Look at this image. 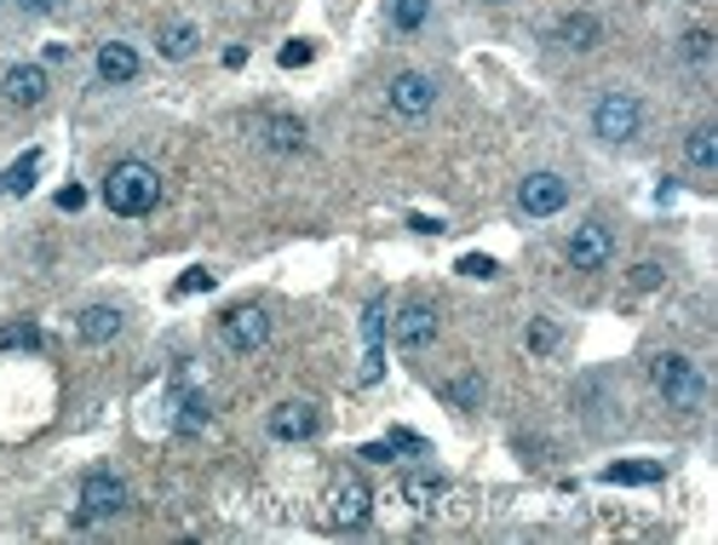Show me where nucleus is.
I'll use <instances>...</instances> for the list:
<instances>
[{"label": "nucleus", "mask_w": 718, "mask_h": 545, "mask_svg": "<svg viewBox=\"0 0 718 545\" xmlns=\"http://www.w3.org/2000/svg\"><path fill=\"white\" fill-rule=\"evenodd\" d=\"M47 92H52V81H47L41 63H12V70H0V98H7L12 110H41Z\"/></svg>", "instance_id": "obj_10"}, {"label": "nucleus", "mask_w": 718, "mask_h": 545, "mask_svg": "<svg viewBox=\"0 0 718 545\" xmlns=\"http://www.w3.org/2000/svg\"><path fill=\"white\" fill-rule=\"evenodd\" d=\"M569 264L575 270H587V276H592V270H604L609 259H615V230L609 224H598V219H587V224H580L575 235H569Z\"/></svg>", "instance_id": "obj_11"}, {"label": "nucleus", "mask_w": 718, "mask_h": 545, "mask_svg": "<svg viewBox=\"0 0 718 545\" xmlns=\"http://www.w3.org/2000/svg\"><path fill=\"white\" fill-rule=\"evenodd\" d=\"M265 425L277 442H311L322 431V414H317V402H277Z\"/></svg>", "instance_id": "obj_12"}, {"label": "nucleus", "mask_w": 718, "mask_h": 545, "mask_svg": "<svg viewBox=\"0 0 718 545\" xmlns=\"http://www.w3.org/2000/svg\"><path fill=\"white\" fill-rule=\"evenodd\" d=\"M208 420H213V402H208V396H196V391L179 396V431H185V436H196Z\"/></svg>", "instance_id": "obj_20"}, {"label": "nucleus", "mask_w": 718, "mask_h": 545, "mask_svg": "<svg viewBox=\"0 0 718 545\" xmlns=\"http://www.w3.org/2000/svg\"><path fill=\"white\" fill-rule=\"evenodd\" d=\"M592 132H598L604 144H632L638 132H644V98L627 92V87L604 92L598 104H592Z\"/></svg>", "instance_id": "obj_3"}, {"label": "nucleus", "mask_w": 718, "mask_h": 545, "mask_svg": "<svg viewBox=\"0 0 718 545\" xmlns=\"http://www.w3.org/2000/svg\"><path fill=\"white\" fill-rule=\"evenodd\" d=\"M18 7H23V12H36V18H47V12H58V7H63V0H18Z\"/></svg>", "instance_id": "obj_32"}, {"label": "nucleus", "mask_w": 718, "mask_h": 545, "mask_svg": "<svg viewBox=\"0 0 718 545\" xmlns=\"http://www.w3.org/2000/svg\"><path fill=\"white\" fill-rule=\"evenodd\" d=\"M495 270H500V264H495L489 253H466V259H460V276H471V282H489Z\"/></svg>", "instance_id": "obj_28"}, {"label": "nucleus", "mask_w": 718, "mask_h": 545, "mask_svg": "<svg viewBox=\"0 0 718 545\" xmlns=\"http://www.w3.org/2000/svg\"><path fill=\"white\" fill-rule=\"evenodd\" d=\"M196 47H201V29H196V23H185V18L161 23V36H156V52H161L167 63H185V58H196Z\"/></svg>", "instance_id": "obj_15"}, {"label": "nucleus", "mask_w": 718, "mask_h": 545, "mask_svg": "<svg viewBox=\"0 0 718 545\" xmlns=\"http://www.w3.org/2000/svg\"><path fill=\"white\" fill-rule=\"evenodd\" d=\"M265 132H270V144H277V150H305V127L293 115H270Z\"/></svg>", "instance_id": "obj_22"}, {"label": "nucleus", "mask_w": 718, "mask_h": 545, "mask_svg": "<svg viewBox=\"0 0 718 545\" xmlns=\"http://www.w3.org/2000/svg\"><path fill=\"white\" fill-rule=\"evenodd\" d=\"M426 18H431V0H391V29H402V36H415Z\"/></svg>", "instance_id": "obj_21"}, {"label": "nucleus", "mask_w": 718, "mask_h": 545, "mask_svg": "<svg viewBox=\"0 0 718 545\" xmlns=\"http://www.w3.org/2000/svg\"><path fill=\"white\" fill-rule=\"evenodd\" d=\"M529 351H535V356H546V351H558V327L546 322V316H535V322H529Z\"/></svg>", "instance_id": "obj_27"}, {"label": "nucleus", "mask_w": 718, "mask_h": 545, "mask_svg": "<svg viewBox=\"0 0 718 545\" xmlns=\"http://www.w3.org/2000/svg\"><path fill=\"white\" fill-rule=\"evenodd\" d=\"M437 333H442V316H437V304H426V299H408L397 311V322H391L397 351H431Z\"/></svg>", "instance_id": "obj_6"}, {"label": "nucleus", "mask_w": 718, "mask_h": 545, "mask_svg": "<svg viewBox=\"0 0 718 545\" xmlns=\"http://www.w3.org/2000/svg\"><path fill=\"white\" fill-rule=\"evenodd\" d=\"M569 208V179L564 173H529L518 184V213L523 219H552Z\"/></svg>", "instance_id": "obj_7"}, {"label": "nucleus", "mask_w": 718, "mask_h": 545, "mask_svg": "<svg viewBox=\"0 0 718 545\" xmlns=\"http://www.w3.org/2000/svg\"><path fill=\"white\" fill-rule=\"evenodd\" d=\"M449 396H455V402H466V407H471V402H477V396H483V385H477V380H471V373H466V380H455V385H449Z\"/></svg>", "instance_id": "obj_31"}, {"label": "nucleus", "mask_w": 718, "mask_h": 545, "mask_svg": "<svg viewBox=\"0 0 718 545\" xmlns=\"http://www.w3.org/2000/svg\"><path fill=\"white\" fill-rule=\"evenodd\" d=\"M121 311L116 304H87V311L76 316V333L87 339V345H110V339H121Z\"/></svg>", "instance_id": "obj_14"}, {"label": "nucleus", "mask_w": 718, "mask_h": 545, "mask_svg": "<svg viewBox=\"0 0 718 545\" xmlns=\"http://www.w3.org/2000/svg\"><path fill=\"white\" fill-rule=\"evenodd\" d=\"M311 58H317V47H311V41H288V47H282V70H305Z\"/></svg>", "instance_id": "obj_29"}, {"label": "nucleus", "mask_w": 718, "mask_h": 545, "mask_svg": "<svg viewBox=\"0 0 718 545\" xmlns=\"http://www.w3.org/2000/svg\"><path fill=\"white\" fill-rule=\"evenodd\" d=\"M661 276H667L661 264H638V270H632V287H638V293H656V287H661Z\"/></svg>", "instance_id": "obj_30"}, {"label": "nucleus", "mask_w": 718, "mask_h": 545, "mask_svg": "<svg viewBox=\"0 0 718 545\" xmlns=\"http://www.w3.org/2000/svg\"><path fill=\"white\" fill-rule=\"evenodd\" d=\"M156 201H161V173L144 161H121L110 166V179H104V208L116 219H144L156 213Z\"/></svg>", "instance_id": "obj_1"}, {"label": "nucleus", "mask_w": 718, "mask_h": 545, "mask_svg": "<svg viewBox=\"0 0 718 545\" xmlns=\"http://www.w3.org/2000/svg\"><path fill=\"white\" fill-rule=\"evenodd\" d=\"M442 494H449V476H442V471H408L402 476V499L415 511H431Z\"/></svg>", "instance_id": "obj_16"}, {"label": "nucleus", "mask_w": 718, "mask_h": 545, "mask_svg": "<svg viewBox=\"0 0 718 545\" xmlns=\"http://www.w3.org/2000/svg\"><path fill=\"white\" fill-rule=\"evenodd\" d=\"M386 104H391L397 115H408V121H420V115L437 110V81H431L426 70H402V75L386 87Z\"/></svg>", "instance_id": "obj_9"}, {"label": "nucleus", "mask_w": 718, "mask_h": 545, "mask_svg": "<svg viewBox=\"0 0 718 545\" xmlns=\"http://www.w3.org/2000/svg\"><path fill=\"white\" fill-rule=\"evenodd\" d=\"M408 230H420V235H442V224H437V219H420V213L408 219Z\"/></svg>", "instance_id": "obj_34"}, {"label": "nucleus", "mask_w": 718, "mask_h": 545, "mask_svg": "<svg viewBox=\"0 0 718 545\" xmlns=\"http://www.w3.org/2000/svg\"><path fill=\"white\" fill-rule=\"evenodd\" d=\"M489 7H500V0H489Z\"/></svg>", "instance_id": "obj_35"}, {"label": "nucleus", "mask_w": 718, "mask_h": 545, "mask_svg": "<svg viewBox=\"0 0 718 545\" xmlns=\"http://www.w3.org/2000/svg\"><path fill=\"white\" fill-rule=\"evenodd\" d=\"M81 201H87V190L76 184V190H63V195H58V208H63V213H76V208H81Z\"/></svg>", "instance_id": "obj_33"}, {"label": "nucleus", "mask_w": 718, "mask_h": 545, "mask_svg": "<svg viewBox=\"0 0 718 545\" xmlns=\"http://www.w3.org/2000/svg\"><path fill=\"white\" fill-rule=\"evenodd\" d=\"M36 179H41V150H29V155H18L7 173H0V190H7V195H29V190H36Z\"/></svg>", "instance_id": "obj_19"}, {"label": "nucleus", "mask_w": 718, "mask_h": 545, "mask_svg": "<svg viewBox=\"0 0 718 545\" xmlns=\"http://www.w3.org/2000/svg\"><path fill=\"white\" fill-rule=\"evenodd\" d=\"M219 339L236 351V356H253L265 339H270V316L265 304H230V311L219 316Z\"/></svg>", "instance_id": "obj_4"}, {"label": "nucleus", "mask_w": 718, "mask_h": 545, "mask_svg": "<svg viewBox=\"0 0 718 545\" xmlns=\"http://www.w3.org/2000/svg\"><path fill=\"white\" fill-rule=\"evenodd\" d=\"M684 63H690V70H707L712 63V36L707 29H690V36H684Z\"/></svg>", "instance_id": "obj_24"}, {"label": "nucleus", "mask_w": 718, "mask_h": 545, "mask_svg": "<svg viewBox=\"0 0 718 545\" xmlns=\"http://www.w3.org/2000/svg\"><path fill=\"white\" fill-rule=\"evenodd\" d=\"M213 282H219L213 270H208V264H196V270H185V276H179V287H173V293H179V299H190V293H208Z\"/></svg>", "instance_id": "obj_26"}, {"label": "nucleus", "mask_w": 718, "mask_h": 545, "mask_svg": "<svg viewBox=\"0 0 718 545\" xmlns=\"http://www.w3.org/2000/svg\"><path fill=\"white\" fill-rule=\"evenodd\" d=\"M373 517V494L362 476H339V483L328 488V523L333 528H362Z\"/></svg>", "instance_id": "obj_8"}, {"label": "nucleus", "mask_w": 718, "mask_h": 545, "mask_svg": "<svg viewBox=\"0 0 718 545\" xmlns=\"http://www.w3.org/2000/svg\"><path fill=\"white\" fill-rule=\"evenodd\" d=\"M604 483H661V465H609Z\"/></svg>", "instance_id": "obj_25"}, {"label": "nucleus", "mask_w": 718, "mask_h": 545, "mask_svg": "<svg viewBox=\"0 0 718 545\" xmlns=\"http://www.w3.org/2000/svg\"><path fill=\"white\" fill-rule=\"evenodd\" d=\"M127 511V483L116 471H87L81 476V523H104Z\"/></svg>", "instance_id": "obj_5"}, {"label": "nucleus", "mask_w": 718, "mask_h": 545, "mask_svg": "<svg viewBox=\"0 0 718 545\" xmlns=\"http://www.w3.org/2000/svg\"><path fill=\"white\" fill-rule=\"evenodd\" d=\"M649 380H656V391H661V402L672 407V414H696V407L707 402L701 367L690 356H678V351H661L656 362H649Z\"/></svg>", "instance_id": "obj_2"}, {"label": "nucleus", "mask_w": 718, "mask_h": 545, "mask_svg": "<svg viewBox=\"0 0 718 545\" xmlns=\"http://www.w3.org/2000/svg\"><path fill=\"white\" fill-rule=\"evenodd\" d=\"M0 351H41V327H36V322L0 327Z\"/></svg>", "instance_id": "obj_23"}, {"label": "nucleus", "mask_w": 718, "mask_h": 545, "mask_svg": "<svg viewBox=\"0 0 718 545\" xmlns=\"http://www.w3.org/2000/svg\"><path fill=\"white\" fill-rule=\"evenodd\" d=\"M684 161H690L701 179H712L718 173V127H696L690 139H684Z\"/></svg>", "instance_id": "obj_18"}, {"label": "nucleus", "mask_w": 718, "mask_h": 545, "mask_svg": "<svg viewBox=\"0 0 718 545\" xmlns=\"http://www.w3.org/2000/svg\"><path fill=\"white\" fill-rule=\"evenodd\" d=\"M139 47H127V41H104L98 47V81L104 87H127V81H139Z\"/></svg>", "instance_id": "obj_13"}, {"label": "nucleus", "mask_w": 718, "mask_h": 545, "mask_svg": "<svg viewBox=\"0 0 718 545\" xmlns=\"http://www.w3.org/2000/svg\"><path fill=\"white\" fill-rule=\"evenodd\" d=\"M558 41H564L569 52H592V47L604 41V23H598L592 12H569V18L558 23Z\"/></svg>", "instance_id": "obj_17"}]
</instances>
